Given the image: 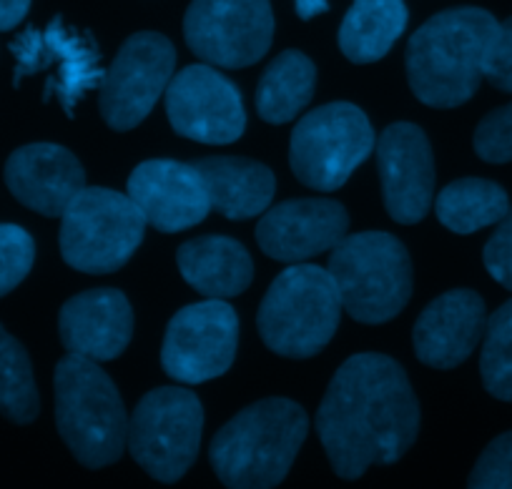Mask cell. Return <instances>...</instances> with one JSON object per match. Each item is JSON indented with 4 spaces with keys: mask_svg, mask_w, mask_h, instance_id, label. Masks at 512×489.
Masks as SVG:
<instances>
[{
    "mask_svg": "<svg viewBox=\"0 0 512 489\" xmlns=\"http://www.w3.org/2000/svg\"><path fill=\"white\" fill-rule=\"evenodd\" d=\"M317 434L342 479L400 462L420 434V404L405 369L384 354L349 357L319 404Z\"/></svg>",
    "mask_w": 512,
    "mask_h": 489,
    "instance_id": "1",
    "label": "cell"
},
{
    "mask_svg": "<svg viewBox=\"0 0 512 489\" xmlns=\"http://www.w3.org/2000/svg\"><path fill=\"white\" fill-rule=\"evenodd\" d=\"M497 18L462 6L432 16L407 43V81L417 101L430 108H457L482 81L485 56L497 33Z\"/></svg>",
    "mask_w": 512,
    "mask_h": 489,
    "instance_id": "2",
    "label": "cell"
},
{
    "mask_svg": "<svg viewBox=\"0 0 512 489\" xmlns=\"http://www.w3.org/2000/svg\"><path fill=\"white\" fill-rule=\"evenodd\" d=\"M307 429V412L297 402L262 399L216 432L209 449L211 467L231 489L277 487L292 469Z\"/></svg>",
    "mask_w": 512,
    "mask_h": 489,
    "instance_id": "3",
    "label": "cell"
},
{
    "mask_svg": "<svg viewBox=\"0 0 512 489\" xmlns=\"http://www.w3.org/2000/svg\"><path fill=\"white\" fill-rule=\"evenodd\" d=\"M53 389L58 434L73 457L88 469L118 462L126 449V407L98 362L68 354L58 362Z\"/></svg>",
    "mask_w": 512,
    "mask_h": 489,
    "instance_id": "4",
    "label": "cell"
},
{
    "mask_svg": "<svg viewBox=\"0 0 512 489\" xmlns=\"http://www.w3.org/2000/svg\"><path fill=\"white\" fill-rule=\"evenodd\" d=\"M342 299L329 269L294 264L277 276L259 306V334L274 354L317 357L339 329Z\"/></svg>",
    "mask_w": 512,
    "mask_h": 489,
    "instance_id": "5",
    "label": "cell"
},
{
    "mask_svg": "<svg viewBox=\"0 0 512 489\" xmlns=\"http://www.w3.org/2000/svg\"><path fill=\"white\" fill-rule=\"evenodd\" d=\"M329 274L342 309L362 324L395 319L412 296V261L405 244L387 231H359L339 241Z\"/></svg>",
    "mask_w": 512,
    "mask_h": 489,
    "instance_id": "6",
    "label": "cell"
},
{
    "mask_svg": "<svg viewBox=\"0 0 512 489\" xmlns=\"http://www.w3.org/2000/svg\"><path fill=\"white\" fill-rule=\"evenodd\" d=\"M61 256L83 274H113L144 241L146 219L128 194L83 189L61 214Z\"/></svg>",
    "mask_w": 512,
    "mask_h": 489,
    "instance_id": "7",
    "label": "cell"
},
{
    "mask_svg": "<svg viewBox=\"0 0 512 489\" xmlns=\"http://www.w3.org/2000/svg\"><path fill=\"white\" fill-rule=\"evenodd\" d=\"M372 123L362 108L337 101L304 113L292 131L289 163L307 189L337 191L374 151Z\"/></svg>",
    "mask_w": 512,
    "mask_h": 489,
    "instance_id": "8",
    "label": "cell"
},
{
    "mask_svg": "<svg viewBox=\"0 0 512 489\" xmlns=\"http://www.w3.org/2000/svg\"><path fill=\"white\" fill-rule=\"evenodd\" d=\"M204 429L199 397L181 387L151 389L128 419L126 447L159 482H179L196 462Z\"/></svg>",
    "mask_w": 512,
    "mask_h": 489,
    "instance_id": "9",
    "label": "cell"
},
{
    "mask_svg": "<svg viewBox=\"0 0 512 489\" xmlns=\"http://www.w3.org/2000/svg\"><path fill=\"white\" fill-rule=\"evenodd\" d=\"M186 46L216 68H249L269 53V0H194L184 18Z\"/></svg>",
    "mask_w": 512,
    "mask_h": 489,
    "instance_id": "10",
    "label": "cell"
},
{
    "mask_svg": "<svg viewBox=\"0 0 512 489\" xmlns=\"http://www.w3.org/2000/svg\"><path fill=\"white\" fill-rule=\"evenodd\" d=\"M176 71V48L161 33H134L98 88V108L113 131L139 126L169 88Z\"/></svg>",
    "mask_w": 512,
    "mask_h": 489,
    "instance_id": "11",
    "label": "cell"
},
{
    "mask_svg": "<svg viewBox=\"0 0 512 489\" xmlns=\"http://www.w3.org/2000/svg\"><path fill=\"white\" fill-rule=\"evenodd\" d=\"M239 347V319L224 299L189 304L169 321L161 367L171 379L204 384L231 369Z\"/></svg>",
    "mask_w": 512,
    "mask_h": 489,
    "instance_id": "12",
    "label": "cell"
},
{
    "mask_svg": "<svg viewBox=\"0 0 512 489\" xmlns=\"http://www.w3.org/2000/svg\"><path fill=\"white\" fill-rule=\"evenodd\" d=\"M16 56V86L23 76H33L38 71H48L56 66V73L48 76L43 98L56 96L66 116H73L78 101L86 93L101 88L106 71L101 68V53L91 41V36L68 28L61 18L51 21L46 31L28 28L11 46Z\"/></svg>",
    "mask_w": 512,
    "mask_h": 489,
    "instance_id": "13",
    "label": "cell"
},
{
    "mask_svg": "<svg viewBox=\"0 0 512 489\" xmlns=\"http://www.w3.org/2000/svg\"><path fill=\"white\" fill-rule=\"evenodd\" d=\"M166 113L179 136L206 146L239 141L246 128L239 88L206 63L174 73L166 88Z\"/></svg>",
    "mask_w": 512,
    "mask_h": 489,
    "instance_id": "14",
    "label": "cell"
},
{
    "mask_svg": "<svg viewBox=\"0 0 512 489\" xmlns=\"http://www.w3.org/2000/svg\"><path fill=\"white\" fill-rule=\"evenodd\" d=\"M377 171L384 209L397 224L427 216L435 196V158L425 131L415 123H392L377 138Z\"/></svg>",
    "mask_w": 512,
    "mask_h": 489,
    "instance_id": "15",
    "label": "cell"
},
{
    "mask_svg": "<svg viewBox=\"0 0 512 489\" xmlns=\"http://www.w3.org/2000/svg\"><path fill=\"white\" fill-rule=\"evenodd\" d=\"M146 224L161 234H179L201 224L211 211L209 191L194 163L151 158L128 176V191Z\"/></svg>",
    "mask_w": 512,
    "mask_h": 489,
    "instance_id": "16",
    "label": "cell"
},
{
    "mask_svg": "<svg viewBox=\"0 0 512 489\" xmlns=\"http://www.w3.org/2000/svg\"><path fill=\"white\" fill-rule=\"evenodd\" d=\"M349 214L334 199H292L272 206L256 224V241L269 259L302 264L332 251L347 236Z\"/></svg>",
    "mask_w": 512,
    "mask_h": 489,
    "instance_id": "17",
    "label": "cell"
},
{
    "mask_svg": "<svg viewBox=\"0 0 512 489\" xmlns=\"http://www.w3.org/2000/svg\"><path fill=\"white\" fill-rule=\"evenodd\" d=\"M487 329L485 301L472 289L437 296L420 314L412 332L415 354L432 369H455L470 359Z\"/></svg>",
    "mask_w": 512,
    "mask_h": 489,
    "instance_id": "18",
    "label": "cell"
},
{
    "mask_svg": "<svg viewBox=\"0 0 512 489\" xmlns=\"http://www.w3.org/2000/svg\"><path fill=\"white\" fill-rule=\"evenodd\" d=\"M58 334L68 354L111 362L126 352L134 334V311L118 289H88L63 304Z\"/></svg>",
    "mask_w": 512,
    "mask_h": 489,
    "instance_id": "19",
    "label": "cell"
},
{
    "mask_svg": "<svg viewBox=\"0 0 512 489\" xmlns=\"http://www.w3.org/2000/svg\"><path fill=\"white\" fill-rule=\"evenodd\" d=\"M6 184L23 206L43 216H61L86 189V171L68 148L56 143H31L11 153Z\"/></svg>",
    "mask_w": 512,
    "mask_h": 489,
    "instance_id": "20",
    "label": "cell"
},
{
    "mask_svg": "<svg viewBox=\"0 0 512 489\" xmlns=\"http://www.w3.org/2000/svg\"><path fill=\"white\" fill-rule=\"evenodd\" d=\"M209 191L211 209L231 221H244L269 209L277 194L272 169L254 158L209 156L194 161Z\"/></svg>",
    "mask_w": 512,
    "mask_h": 489,
    "instance_id": "21",
    "label": "cell"
},
{
    "mask_svg": "<svg viewBox=\"0 0 512 489\" xmlns=\"http://www.w3.org/2000/svg\"><path fill=\"white\" fill-rule=\"evenodd\" d=\"M181 276L206 299H229L249 289L254 264L244 244L229 236H196L176 254Z\"/></svg>",
    "mask_w": 512,
    "mask_h": 489,
    "instance_id": "22",
    "label": "cell"
},
{
    "mask_svg": "<svg viewBox=\"0 0 512 489\" xmlns=\"http://www.w3.org/2000/svg\"><path fill=\"white\" fill-rule=\"evenodd\" d=\"M405 28V0H354L339 26V48L352 63H374L390 53Z\"/></svg>",
    "mask_w": 512,
    "mask_h": 489,
    "instance_id": "23",
    "label": "cell"
},
{
    "mask_svg": "<svg viewBox=\"0 0 512 489\" xmlns=\"http://www.w3.org/2000/svg\"><path fill=\"white\" fill-rule=\"evenodd\" d=\"M317 66L302 51H284L269 63L256 86V111L267 123H287L309 106Z\"/></svg>",
    "mask_w": 512,
    "mask_h": 489,
    "instance_id": "24",
    "label": "cell"
},
{
    "mask_svg": "<svg viewBox=\"0 0 512 489\" xmlns=\"http://www.w3.org/2000/svg\"><path fill=\"white\" fill-rule=\"evenodd\" d=\"M510 211V199L500 184L490 179H457L437 194L435 214L452 234L470 236L475 231L500 224Z\"/></svg>",
    "mask_w": 512,
    "mask_h": 489,
    "instance_id": "25",
    "label": "cell"
},
{
    "mask_svg": "<svg viewBox=\"0 0 512 489\" xmlns=\"http://www.w3.org/2000/svg\"><path fill=\"white\" fill-rule=\"evenodd\" d=\"M0 412L16 424H31L41 412L28 352L0 326Z\"/></svg>",
    "mask_w": 512,
    "mask_h": 489,
    "instance_id": "26",
    "label": "cell"
},
{
    "mask_svg": "<svg viewBox=\"0 0 512 489\" xmlns=\"http://www.w3.org/2000/svg\"><path fill=\"white\" fill-rule=\"evenodd\" d=\"M480 374L492 397L512 404V299L487 319Z\"/></svg>",
    "mask_w": 512,
    "mask_h": 489,
    "instance_id": "27",
    "label": "cell"
},
{
    "mask_svg": "<svg viewBox=\"0 0 512 489\" xmlns=\"http://www.w3.org/2000/svg\"><path fill=\"white\" fill-rule=\"evenodd\" d=\"M36 261V244L21 226L0 224V296L16 289Z\"/></svg>",
    "mask_w": 512,
    "mask_h": 489,
    "instance_id": "28",
    "label": "cell"
},
{
    "mask_svg": "<svg viewBox=\"0 0 512 489\" xmlns=\"http://www.w3.org/2000/svg\"><path fill=\"white\" fill-rule=\"evenodd\" d=\"M475 153L487 163L512 161V103L487 113L475 128Z\"/></svg>",
    "mask_w": 512,
    "mask_h": 489,
    "instance_id": "29",
    "label": "cell"
},
{
    "mask_svg": "<svg viewBox=\"0 0 512 489\" xmlns=\"http://www.w3.org/2000/svg\"><path fill=\"white\" fill-rule=\"evenodd\" d=\"M467 484L475 489H512V432L487 444Z\"/></svg>",
    "mask_w": 512,
    "mask_h": 489,
    "instance_id": "30",
    "label": "cell"
},
{
    "mask_svg": "<svg viewBox=\"0 0 512 489\" xmlns=\"http://www.w3.org/2000/svg\"><path fill=\"white\" fill-rule=\"evenodd\" d=\"M482 78H487L497 91L512 93V16L497 26L485 56Z\"/></svg>",
    "mask_w": 512,
    "mask_h": 489,
    "instance_id": "31",
    "label": "cell"
},
{
    "mask_svg": "<svg viewBox=\"0 0 512 489\" xmlns=\"http://www.w3.org/2000/svg\"><path fill=\"white\" fill-rule=\"evenodd\" d=\"M482 261H485V269L490 271L492 279L505 286L507 291H512V206L485 244Z\"/></svg>",
    "mask_w": 512,
    "mask_h": 489,
    "instance_id": "32",
    "label": "cell"
},
{
    "mask_svg": "<svg viewBox=\"0 0 512 489\" xmlns=\"http://www.w3.org/2000/svg\"><path fill=\"white\" fill-rule=\"evenodd\" d=\"M31 0H0V31H11L26 18Z\"/></svg>",
    "mask_w": 512,
    "mask_h": 489,
    "instance_id": "33",
    "label": "cell"
},
{
    "mask_svg": "<svg viewBox=\"0 0 512 489\" xmlns=\"http://www.w3.org/2000/svg\"><path fill=\"white\" fill-rule=\"evenodd\" d=\"M294 6H297V16L302 21H309V18L329 11V0H294Z\"/></svg>",
    "mask_w": 512,
    "mask_h": 489,
    "instance_id": "34",
    "label": "cell"
}]
</instances>
